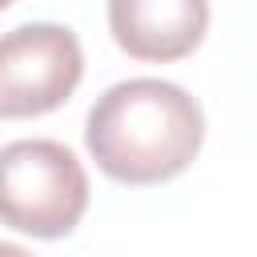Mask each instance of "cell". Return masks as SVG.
Instances as JSON below:
<instances>
[{
  "instance_id": "cell-2",
  "label": "cell",
  "mask_w": 257,
  "mask_h": 257,
  "mask_svg": "<svg viewBox=\"0 0 257 257\" xmlns=\"http://www.w3.org/2000/svg\"><path fill=\"white\" fill-rule=\"evenodd\" d=\"M88 213V173L60 141L32 137L0 149V225L36 241L72 237Z\"/></svg>"
},
{
  "instance_id": "cell-3",
  "label": "cell",
  "mask_w": 257,
  "mask_h": 257,
  "mask_svg": "<svg viewBox=\"0 0 257 257\" xmlns=\"http://www.w3.org/2000/svg\"><path fill=\"white\" fill-rule=\"evenodd\" d=\"M84 76V48L68 24H20L0 36V120L56 112Z\"/></svg>"
},
{
  "instance_id": "cell-1",
  "label": "cell",
  "mask_w": 257,
  "mask_h": 257,
  "mask_svg": "<svg viewBox=\"0 0 257 257\" xmlns=\"http://www.w3.org/2000/svg\"><path fill=\"white\" fill-rule=\"evenodd\" d=\"M205 145L201 104L173 80L133 76L96 96L84 120V149L96 169L133 189L181 177Z\"/></svg>"
},
{
  "instance_id": "cell-4",
  "label": "cell",
  "mask_w": 257,
  "mask_h": 257,
  "mask_svg": "<svg viewBox=\"0 0 257 257\" xmlns=\"http://www.w3.org/2000/svg\"><path fill=\"white\" fill-rule=\"evenodd\" d=\"M108 32L124 56L173 64L201 48L209 0H108Z\"/></svg>"
},
{
  "instance_id": "cell-5",
  "label": "cell",
  "mask_w": 257,
  "mask_h": 257,
  "mask_svg": "<svg viewBox=\"0 0 257 257\" xmlns=\"http://www.w3.org/2000/svg\"><path fill=\"white\" fill-rule=\"evenodd\" d=\"M8 4H12V0H0V12H4V8H8Z\"/></svg>"
}]
</instances>
